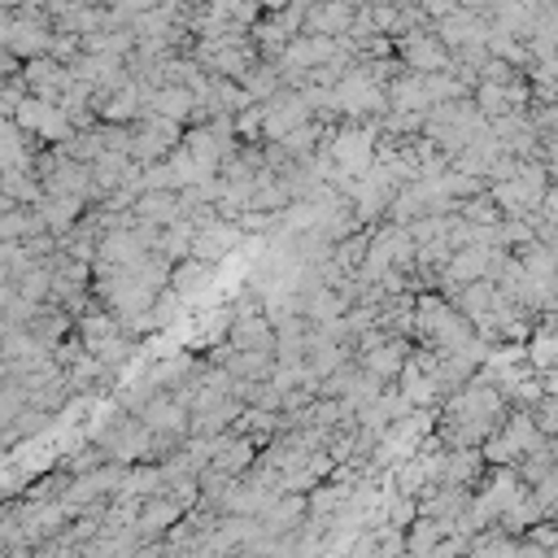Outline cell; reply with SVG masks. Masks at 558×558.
I'll return each instance as SVG.
<instances>
[{"label":"cell","mask_w":558,"mask_h":558,"mask_svg":"<svg viewBox=\"0 0 558 558\" xmlns=\"http://www.w3.org/2000/svg\"><path fill=\"white\" fill-rule=\"evenodd\" d=\"M397 39V61L414 74H427V70H449V48L440 44V35L432 26H414V31H401L392 35Z\"/></svg>","instance_id":"obj_1"},{"label":"cell","mask_w":558,"mask_h":558,"mask_svg":"<svg viewBox=\"0 0 558 558\" xmlns=\"http://www.w3.org/2000/svg\"><path fill=\"white\" fill-rule=\"evenodd\" d=\"M22 83H26V92L31 96H44V100H57L70 83H74V74H70V65H61V61H52L48 52H39V57H31V61H22Z\"/></svg>","instance_id":"obj_2"},{"label":"cell","mask_w":558,"mask_h":558,"mask_svg":"<svg viewBox=\"0 0 558 558\" xmlns=\"http://www.w3.org/2000/svg\"><path fill=\"white\" fill-rule=\"evenodd\" d=\"M148 432H174V436H187V405L179 401V397H170V392H153L144 405H140V414H135Z\"/></svg>","instance_id":"obj_3"},{"label":"cell","mask_w":558,"mask_h":558,"mask_svg":"<svg viewBox=\"0 0 558 558\" xmlns=\"http://www.w3.org/2000/svg\"><path fill=\"white\" fill-rule=\"evenodd\" d=\"M126 209H131L140 222H153V227H166V222L183 218L174 187H144V192H135V201H131Z\"/></svg>","instance_id":"obj_4"},{"label":"cell","mask_w":558,"mask_h":558,"mask_svg":"<svg viewBox=\"0 0 558 558\" xmlns=\"http://www.w3.org/2000/svg\"><path fill=\"white\" fill-rule=\"evenodd\" d=\"M48 35H52V26L48 22H31V17H13V26H9V35H4V48L17 57V61H31V57H39V52H48Z\"/></svg>","instance_id":"obj_5"},{"label":"cell","mask_w":558,"mask_h":558,"mask_svg":"<svg viewBox=\"0 0 558 558\" xmlns=\"http://www.w3.org/2000/svg\"><path fill=\"white\" fill-rule=\"evenodd\" d=\"M0 192L13 196L17 205H31L39 196V179L31 166H0Z\"/></svg>","instance_id":"obj_6"},{"label":"cell","mask_w":558,"mask_h":558,"mask_svg":"<svg viewBox=\"0 0 558 558\" xmlns=\"http://www.w3.org/2000/svg\"><path fill=\"white\" fill-rule=\"evenodd\" d=\"M549 357H554V344H549V340H536V344H532V366H536V371H549Z\"/></svg>","instance_id":"obj_7"},{"label":"cell","mask_w":558,"mask_h":558,"mask_svg":"<svg viewBox=\"0 0 558 558\" xmlns=\"http://www.w3.org/2000/svg\"><path fill=\"white\" fill-rule=\"evenodd\" d=\"M17 70H22V61L0 44V78H4V74H17Z\"/></svg>","instance_id":"obj_8"},{"label":"cell","mask_w":558,"mask_h":558,"mask_svg":"<svg viewBox=\"0 0 558 558\" xmlns=\"http://www.w3.org/2000/svg\"><path fill=\"white\" fill-rule=\"evenodd\" d=\"M9 26H13V9H9V4H0V44H4Z\"/></svg>","instance_id":"obj_9"}]
</instances>
